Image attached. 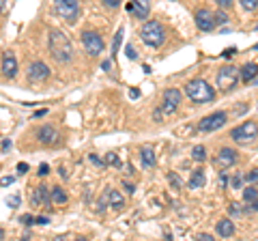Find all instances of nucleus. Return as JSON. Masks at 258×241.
Masks as SVG:
<instances>
[{
    "instance_id": "obj_25",
    "label": "nucleus",
    "mask_w": 258,
    "mask_h": 241,
    "mask_svg": "<svg viewBox=\"0 0 258 241\" xmlns=\"http://www.w3.org/2000/svg\"><path fill=\"white\" fill-rule=\"evenodd\" d=\"M123 33H125V30H123V28H118V33H116V37H114V43H112V56L118 52L120 41H123Z\"/></svg>"
},
{
    "instance_id": "obj_45",
    "label": "nucleus",
    "mask_w": 258,
    "mask_h": 241,
    "mask_svg": "<svg viewBox=\"0 0 258 241\" xmlns=\"http://www.w3.org/2000/svg\"><path fill=\"white\" fill-rule=\"evenodd\" d=\"M35 224H41V226H45V224H50V220L43 218V215H41V218H37V220H35Z\"/></svg>"
},
{
    "instance_id": "obj_22",
    "label": "nucleus",
    "mask_w": 258,
    "mask_h": 241,
    "mask_svg": "<svg viewBox=\"0 0 258 241\" xmlns=\"http://www.w3.org/2000/svg\"><path fill=\"white\" fill-rule=\"evenodd\" d=\"M50 203L52 205H64V203H67V194H64L60 188H52V192H50Z\"/></svg>"
},
{
    "instance_id": "obj_38",
    "label": "nucleus",
    "mask_w": 258,
    "mask_h": 241,
    "mask_svg": "<svg viewBox=\"0 0 258 241\" xmlns=\"http://www.w3.org/2000/svg\"><path fill=\"white\" fill-rule=\"evenodd\" d=\"M47 172H50V166H47V164H41V166H39V170H37L39 176H45Z\"/></svg>"
},
{
    "instance_id": "obj_1",
    "label": "nucleus",
    "mask_w": 258,
    "mask_h": 241,
    "mask_svg": "<svg viewBox=\"0 0 258 241\" xmlns=\"http://www.w3.org/2000/svg\"><path fill=\"white\" fill-rule=\"evenodd\" d=\"M50 52L54 56V61H58V63L74 61V45H71L67 35L60 33V30H52L50 33Z\"/></svg>"
},
{
    "instance_id": "obj_37",
    "label": "nucleus",
    "mask_w": 258,
    "mask_h": 241,
    "mask_svg": "<svg viewBox=\"0 0 258 241\" xmlns=\"http://www.w3.org/2000/svg\"><path fill=\"white\" fill-rule=\"evenodd\" d=\"M215 3L220 5L224 11H226V9H230V7H232V0H215Z\"/></svg>"
},
{
    "instance_id": "obj_2",
    "label": "nucleus",
    "mask_w": 258,
    "mask_h": 241,
    "mask_svg": "<svg viewBox=\"0 0 258 241\" xmlns=\"http://www.w3.org/2000/svg\"><path fill=\"white\" fill-rule=\"evenodd\" d=\"M185 93H187V97L191 101H196V103H211L215 99V88L209 82H205V80H200V78L187 82Z\"/></svg>"
},
{
    "instance_id": "obj_17",
    "label": "nucleus",
    "mask_w": 258,
    "mask_h": 241,
    "mask_svg": "<svg viewBox=\"0 0 258 241\" xmlns=\"http://www.w3.org/2000/svg\"><path fill=\"white\" fill-rule=\"evenodd\" d=\"M32 205L35 207H43V205H52L50 203V190L45 186H37L35 194H32Z\"/></svg>"
},
{
    "instance_id": "obj_54",
    "label": "nucleus",
    "mask_w": 258,
    "mask_h": 241,
    "mask_svg": "<svg viewBox=\"0 0 258 241\" xmlns=\"http://www.w3.org/2000/svg\"><path fill=\"white\" fill-rule=\"evenodd\" d=\"M254 50H256V52H258V43H256V45H254Z\"/></svg>"
},
{
    "instance_id": "obj_40",
    "label": "nucleus",
    "mask_w": 258,
    "mask_h": 241,
    "mask_svg": "<svg viewBox=\"0 0 258 241\" xmlns=\"http://www.w3.org/2000/svg\"><path fill=\"white\" fill-rule=\"evenodd\" d=\"M28 170H30L28 164H24V162H20V164H18V172H20V174H26Z\"/></svg>"
},
{
    "instance_id": "obj_18",
    "label": "nucleus",
    "mask_w": 258,
    "mask_h": 241,
    "mask_svg": "<svg viewBox=\"0 0 258 241\" xmlns=\"http://www.w3.org/2000/svg\"><path fill=\"white\" fill-rule=\"evenodd\" d=\"M256 76H258V65H256V63H247V65H243V67L239 69V78L243 80L245 84L252 82Z\"/></svg>"
},
{
    "instance_id": "obj_23",
    "label": "nucleus",
    "mask_w": 258,
    "mask_h": 241,
    "mask_svg": "<svg viewBox=\"0 0 258 241\" xmlns=\"http://www.w3.org/2000/svg\"><path fill=\"white\" fill-rule=\"evenodd\" d=\"M191 157L196 159V162H205V159H207V149L203 147V144L194 147V149H191Z\"/></svg>"
},
{
    "instance_id": "obj_7",
    "label": "nucleus",
    "mask_w": 258,
    "mask_h": 241,
    "mask_svg": "<svg viewBox=\"0 0 258 241\" xmlns=\"http://www.w3.org/2000/svg\"><path fill=\"white\" fill-rule=\"evenodd\" d=\"M54 7H56V11H58L60 18L71 22V24H74L80 18V5H78V0H54Z\"/></svg>"
},
{
    "instance_id": "obj_36",
    "label": "nucleus",
    "mask_w": 258,
    "mask_h": 241,
    "mask_svg": "<svg viewBox=\"0 0 258 241\" xmlns=\"http://www.w3.org/2000/svg\"><path fill=\"white\" fill-rule=\"evenodd\" d=\"M13 181H15L13 176H3V179H0V188H7V186H11Z\"/></svg>"
},
{
    "instance_id": "obj_11",
    "label": "nucleus",
    "mask_w": 258,
    "mask_h": 241,
    "mask_svg": "<svg viewBox=\"0 0 258 241\" xmlns=\"http://www.w3.org/2000/svg\"><path fill=\"white\" fill-rule=\"evenodd\" d=\"M125 9H127V13H132L134 18L147 20L149 9H151V3H149V0H132V3L125 5Z\"/></svg>"
},
{
    "instance_id": "obj_49",
    "label": "nucleus",
    "mask_w": 258,
    "mask_h": 241,
    "mask_svg": "<svg viewBox=\"0 0 258 241\" xmlns=\"http://www.w3.org/2000/svg\"><path fill=\"white\" fill-rule=\"evenodd\" d=\"M0 147H3L5 151H9V149H11V140H3V144H0Z\"/></svg>"
},
{
    "instance_id": "obj_6",
    "label": "nucleus",
    "mask_w": 258,
    "mask_h": 241,
    "mask_svg": "<svg viewBox=\"0 0 258 241\" xmlns=\"http://www.w3.org/2000/svg\"><path fill=\"white\" fill-rule=\"evenodd\" d=\"M226 120H228V114H226V112H222V110H220V112H213V114L200 118L198 130L205 132V134H211V132L222 130V127L226 125Z\"/></svg>"
},
{
    "instance_id": "obj_8",
    "label": "nucleus",
    "mask_w": 258,
    "mask_h": 241,
    "mask_svg": "<svg viewBox=\"0 0 258 241\" xmlns=\"http://www.w3.org/2000/svg\"><path fill=\"white\" fill-rule=\"evenodd\" d=\"M82 43H84V50L88 56H99L103 52V39L99 33H95V30H84Z\"/></svg>"
},
{
    "instance_id": "obj_46",
    "label": "nucleus",
    "mask_w": 258,
    "mask_h": 241,
    "mask_svg": "<svg viewBox=\"0 0 258 241\" xmlns=\"http://www.w3.org/2000/svg\"><path fill=\"white\" fill-rule=\"evenodd\" d=\"M220 186H222V188L228 186V176H226V174H222V176H220Z\"/></svg>"
},
{
    "instance_id": "obj_20",
    "label": "nucleus",
    "mask_w": 258,
    "mask_h": 241,
    "mask_svg": "<svg viewBox=\"0 0 258 241\" xmlns=\"http://www.w3.org/2000/svg\"><path fill=\"white\" fill-rule=\"evenodd\" d=\"M140 155H142V164H144V168H153V166L157 164L155 153H153V149H151V147H142V149H140Z\"/></svg>"
},
{
    "instance_id": "obj_5",
    "label": "nucleus",
    "mask_w": 258,
    "mask_h": 241,
    "mask_svg": "<svg viewBox=\"0 0 258 241\" xmlns=\"http://www.w3.org/2000/svg\"><path fill=\"white\" fill-rule=\"evenodd\" d=\"M239 82V67L235 65H226L217 71V88L220 91H230Z\"/></svg>"
},
{
    "instance_id": "obj_34",
    "label": "nucleus",
    "mask_w": 258,
    "mask_h": 241,
    "mask_svg": "<svg viewBox=\"0 0 258 241\" xmlns=\"http://www.w3.org/2000/svg\"><path fill=\"white\" fill-rule=\"evenodd\" d=\"M20 222L26 224V226H32V224H35V218H32L30 213H26V215H22V218H20Z\"/></svg>"
},
{
    "instance_id": "obj_19",
    "label": "nucleus",
    "mask_w": 258,
    "mask_h": 241,
    "mask_svg": "<svg viewBox=\"0 0 258 241\" xmlns=\"http://www.w3.org/2000/svg\"><path fill=\"white\" fill-rule=\"evenodd\" d=\"M215 230H217V235L220 237H232L235 235V224H232V220H220L217 222V226H215Z\"/></svg>"
},
{
    "instance_id": "obj_9",
    "label": "nucleus",
    "mask_w": 258,
    "mask_h": 241,
    "mask_svg": "<svg viewBox=\"0 0 258 241\" xmlns=\"http://www.w3.org/2000/svg\"><path fill=\"white\" fill-rule=\"evenodd\" d=\"M179 106H181V91H176V88H168V91H164V97H161V110H164L166 114H172Z\"/></svg>"
},
{
    "instance_id": "obj_13",
    "label": "nucleus",
    "mask_w": 258,
    "mask_h": 241,
    "mask_svg": "<svg viewBox=\"0 0 258 241\" xmlns=\"http://www.w3.org/2000/svg\"><path fill=\"white\" fill-rule=\"evenodd\" d=\"M215 164L220 166L222 170H226V168H230V166H235V164H237V151H232V149H228V147H224L220 153H217Z\"/></svg>"
},
{
    "instance_id": "obj_30",
    "label": "nucleus",
    "mask_w": 258,
    "mask_h": 241,
    "mask_svg": "<svg viewBox=\"0 0 258 241\" xmlns=\"http://www.w3.org/2000/svg\"><path fill=\"white\" fill-rule=\"evenodd\" d=\"M7 205H9L11 209H18V207H20V196H18V194L9 196V198H7Z\"/></svg>"
},
{
    "instance_id": "obj_48",
    "label": "nucleus",
    "mask_w": 258,
    "mask_h": 241,
    "mask_svg": "<svg viewBox=\"0 0 258 241\" xmlns=\"http://www.w3.org/2000/svg\"><path fill=\"white\" fill-rule=\"evenodd\" d=\"M45 114H47L45 108H43V110H37V112H35V118H41V116H45Z\"/></svg>"
},
{
    "instance_id": "obj_4",
    "label": "nucleus",
    "mask_w": 258,
    "mask_h": 241,
    "mask_svg": "<svg viewBox=\"0 0 258 241\" xmlns=\"http://www.w3.org/2000/svg\"><path fill=\"white\" fill-rule=\"evenodd\" d=\"M230 138L237 144H252L258 138V125L254 120H245V123H241L230 132Z\"/></svg>"
},
{
    "instance_id": "obj_10",
    "label": "nucleus",
    "mask_w": 258,
    "mask_h": 241,
    "mask_svg": "<svg viewBox=\"0 0 258 241\" xmlns=\"http://www.w3.org/2000/svg\"><path fill=\"white\" fill-rule=\"evenodd\" d=\"M196 26L203 30V33H211L215 28V15L209 9H198L196 11Z\"/></svg>"
},
{
    "instance_id": "obj_50",
    "label": "nucleus",
    "mask_w": 258,
    "mask_h": 241,
    "mask_svg": "<svg viewBox=\"0 0 258 241\" xmlns=\"http://www.w3.org/2000/svg\"><path fill=\"white\" fill-rule=\"evenodd\" d=\"M101 67H103V71H110V61H106V63H103Z\"/></svg>"
},
{
    "instance_id": "obj_35",
    "label": "nucleus",
    "mask_w": 258,
    "mask_h": 241,
    "mask_svg": "<svg viewBox=\"0 0 258 241\" xmlns=\"http://www.w3.org/2000/svg\"><path fill=\"white\" fill-rule=\"evenodd\" d=\"M120 3H123V0H103V5H106L108 9H116Z\"/></svg>"
},
{
    "instance_id": "obj_39",
    "label": "nucleus",
    "mask_w": 258,
    "mask_h": 241,
    "mask_svg": "<svg viewBox=\"0 0 258 241\" xmlns=\"http://www.w3.org/2000/svg\"><path fill=\"white\" fill-rule=\"evenodd\" d=\"M88 159H91V162H93L95 166H99V168H103V162H101V159H99V157H97L95 153H93V155H88Z\"/></svg>"
},
{
    "instance_id": "obj_29",
    "label": "nucleus",
    "mask_w": 258,
    "mask_h": 241,
    "mask_svg": "<svg viewBox=\"0 0 258 241\" xmlns=\"http://www.w3.org/2000/svg\"><path fill=\"white\" fill-rule=\"evenodd\" d=\"M213 15H215V26H217V24H226V22H228V13H226V11H217Z\"/></svg>"
},
{
    "instance_id": "obj_42",
    "label": "nucleus",
    "mask_w": 258,
    "mask_h": 241,
    "mask_svg": "<svg viewBox=\"0 0 258 241\" xmlns=\"http://www.w3.org/2000/svg\"><path fill=\"white\" fill-rule=\"evenodd\" d=\"M196 239H200V241H211V239H215V237L207 235V232H200V235H196Z\"/></svg>"
},
{
    "instance_id": "obj_55",
    "label": "nucleus",
    "mask_w": 258,
    "mask_h": 241,
    "mask_svg": "<svg viewBox=\"0 0 258 241\" xmlns=\"http://www.w3.org/2000/svg\"><path fill=\"white\" fill-rule=\"evenodd\" d=\"M256 33H258V26H256Z\"/></svg>"
},
{
    "instance_id": "obj_14",
    "label": "nucleus",
    "mask_w": 258,
    "mask_h": 241,
    "mask_svg": "<svg viewBox=\"0 0 258 241\" xmlns=\"http://www.w3.org/2000/svg\"><path fill=\"white\" fill-rule=\"evenodd\" d=\"M103 205H110L112 209H123L125 207V198L120 196L118 190L108 188L106 192H103Z\"/></svg>"
},
{
    "instance_id": "obj_53",
    "label": "nucleus",
    "mask_w": 258,
    "mask_h": 241,
    "mask_svg": "<svg viewBox=\"0 0 258 241\" xmlns=\"http://www.w3.org/2000/svg\"><path fill=\"white\" fill-rule=\"evenodd\" d=\"M3 3H5V0H0V9H3Z\"/></svg>"
},
{
    "instance_id": "obj_31",
    "label": "nucleus",
    "mask_w": 258,
    "mask_h": 241,
    "mask_svg": "<svg viewBox=\"0 0 258 241\" xmlns=\"http://www.w3.org/2000/svg\"><path fill=\"white\" fill-rule=\"evenodd\" d=\"M228 183H230V188H232V190H237V188H241V183H243V176L235 174V176H232V179H230Z\"/></svg>"
},
{
    "instance_id": "obj_15",
    "label": "nucleus",
    "mask_w": 258,
    "mask_h": 241,
    "mask_svg": "<svg viewBox=\"0 0 258 241\" xmlns=\"http://www.w3.org/2000/svg\"><path fill=\"white\" fill-rule=\"evenodd\" d=\"M3 74L7 78H15V74H18V61H15L13 52H5L3 56Z\"/></svg>"
},
{
    "instance_id": "obj_43",
    "label": "nucleus",
    "mask_w": 258,
    "mask_h": 241,
    "mask_svg": "<svg viewBox=\"0 0 258 241\" xmlns=\"http://www.w3.org/2000/svg\"><path fill=\"white\" fill-rule=\"evenodd\" d=\"M123 188H125V192H129V194H134L136 192V188L132 186V183H127V181H123Z\"/></svg>"
},
{
    "instance_id": "obj_24",
    "label": "nucleus",
    "mask_w": 258,
    "mask_h": 241,
    "mask_svg": "<svg viewBox=\"0 0 258 241\" xmlns=\"http://www.w3.org/2000/svg\"><path fill=\"white\" fill-rule=\"evenodd\" d=\"M256 198H258V190L256 188H245L243 190V200L245 203H254Z\"/></svg>"
},
{
    "instance_id": "obj_21",
    "label": "nucleus",
    "mask_w": 258,
    "mask_h": 241,
    "mask_svg": "<svg viewBox=\"0 0 258 241\" xmlns=\"http://www.w3.org/2000/svg\"><path fill=\"white\" fill-rule=\"evenodd\" d=\"M205 183H207V179H205V170H200V168H198V170H194V174H191V179H189L187 186H189L191 190H198V188H203Z\"/></svg>"
},
{
    "instance_id": "obj_12",
    "label": "nucleus",
    "mask_w": 258,
    "mask_h": 241,
    "mask_svg": "<svg viewBox=\"0 0 258 241\" xmlns=\"http://www.w3.org/2000/svg\"><path fill=\"white\" fill-rule=\"evenodd\" d=\"M50 76V69H47L45 63H30L28 65V80L30 82H43V80Z\"/></svg>"
},
{
    "instance_id": "obj_27",
    "label": "nucleus",
    "mask_w": 258,
    "mask_h": 241,
    "mask_svg": "<svg viewBox=\"0 0 258 241\" xmlns=\"http://www.w3.org/2000/svg\"><path fill=\"white\" fill-rule=\"evenodd\" d=\"M239 3L245 11H256L258 9V0H239Z\"/></svg>"
},
{
    "instance_id": "obj_47",
    "label": "nucleus",
    "mask_w": 258,
    "mask_h": 241,
    "mask_svg": "<svg viewBox=\"0 0 258 241\" xmlns=\"http://www.w3.org/2000/svg\"><path fill=\"white\" fill-rule=\"evenodd\" d=\"M129 95H132L134 99H138V97H140V91H138V88H132V91H129Z\"/></svg>"
},
{
    "instance_id": "obj_44",
    "label": "nucleus",
    "mask_w": 258,
    "mask_h": 241,
    "mask_svg": "<svg viewBox=\"0 0 258 241\" xmlns=\"http://www.w3.org/2000/svg\"><path fill=\"white\" fill-rule=\"evenodd\" d=\"M228 213H230V215H237V213H239V207H237V203H232V205L228 207Z\"/></svg>"
},
{
    "instance_id": "obj_33",
    "label": "nucleus",
    "mask_w": 258,
    "mask_h": 241,
    "mask_svg": "<svg viewBox=\"0 0 258 241\" xmlns=\"http://www.w3.org/2000/svg\"><path fill=\"white\" fill-rule=\"evenodd\" d=\"M125 54H127V58H129V61H138V54H136V50H134L132 45H127V47H125Z\"/></svg>"
},
{
    "instance_id": "obj_3",
    "label": "nucleus",
    "mask_w": 258,
    "mask_h": 241,
    "mask_svg": "<svg viewBox=\"0 0 258 241\" xmlns=\"http://www.w3.org/2000/svg\"><path fill=\"white\" fill-rule=\"evenodd\" d=\"M140 39L151 47H159L166 41V30L159 22H147L140 28Z\"/></svg>"
},
{
    "instance_id": "obj_41",
    "label": "nucleus",
    "mask_w": 258,
    "mask_h": 241,
    "mask_svg": "<svg viewBox=\"0 0 258 241\" xmlns=\"http://www.w3.org/2000/svg\"><path fill=\"white\" fill-rule=\"evenodd\" d=\"M235 52H237V47H226V52H224L222 56H224V58H230V56L235 54Z\"/></svg>"
},
{
    "instance_id": "obj_16",
    "label": "nucleus",
    "mask_w": 258,
    "mask_h": 241,
    "mask_svg": "<svg viewBox=\"0 0 258 241\" xmlns=\"http://www.w3.org/2000/svg\"><path fill=\"white\" fill-rule=\"evenodd\" d=\"M37 136H39V142H43V144H54L58 140V132H56V127H52V125H43L41 130L37 132Z\"/></svg>"
},
{
    "instance_id": "obj_28",
    "label": "nucleus",
    "mask_w": 258,
    "mask_h": 241,
    "mask_svg": "<svg viewBox=\"0 0 258 241\" xmlns=\"http://www.w3.org/2000/svg\"><path fill=\"white\" fill-rule=\"evenodd\" d=\"M243 179H245L247 183H258V168H254V170L245 172V176H243Z\"/></svg>"
},
{
    "instance_id": "obj_32",
    "label": "nucleus",
    "mask_w": 258,
    "mask_h": 241,
    "mask_svg": "<svg viewBox=\"0 0 258 241\" xmlns=\"http://www.w3.org/2000/svg\"><path fill=\"white\" fill-rule=\"evenodd\" d=\"M106 162L108 164H114V166H120V159L116 153H106Z\"/></svg>"
},
{
    "instance_id": "obj_52",
    "label": "nucleus",
    "mask_w": 258,
    "mask_h": 241,
    "mask_svg": "<svg viewBox=\"0 0 258 241\" xmlns=\"http://www.w3.org/2000/svg\"><path fill=\"white\" fill-rule=\"evenodd\" d=\"M0 239H5V230L3 228H0Z\"/></svg>"
},
{
    "instance_id": "obj_51",
    "label": "nucleus",
    "mask_w": 258,
    "mask_h": 241,
    "mask_svg": "<svg viewBox=\"0 0 258 241\" xmlns=\"http://www.w3.org/2000/svg\"><path fill=\"white\" fill-rule=\"evenodd\" d=\"M252 209H254V211H258V198H256L254 203H252Z\"/></svg>"
},
{
    "instance_id": "obj_26",
    "label": "nucleus",
    "mask_w": 258,
    "mask_h": 241,
    "mask_svg": "<svg viewBox=\"0 0 258 241\" xmlns=\"http://www.w3.org/2000/svg\"><path fill=\"white\" fill-rule=\"evenodd\" d=\"M168 181L172 183L174 190H181V188H183V181L179 179V176H176V172H168Z\"/></svg>"
}]
</instances>
